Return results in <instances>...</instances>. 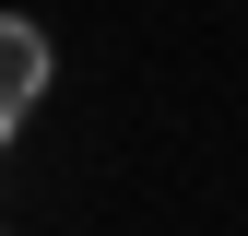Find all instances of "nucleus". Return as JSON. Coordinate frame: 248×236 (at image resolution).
I'll use <instances>...</instances> for the list:
<instances>
[{"instance_id":"1","label":"nucleus","mask_w":248,"mask_h":236,"mask_svg":"<svg viewBox=\"0 0 248 236\" xmlns=\"http://www.w3.org/2000/svg\"><path fill=\"white\" fill-rule=\"evenodd\" d=\"M36 95H47V36L0 12V142H12L24 118H36Z\"/></svg>"}]
</instances>
